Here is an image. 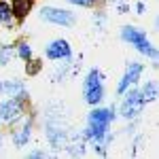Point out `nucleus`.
Segmentation results:
<instances>
[{"instance_id": "1", "label": "nucleus", "mask_w": 159, "mask_h": 159, "mask_svg": "<svg viewBox=\"0 0 159 159\" xmlns=\"http://www.w3.org/2000/svg\"><path fill=\"white\" fill-rule=\"evenodd\" d=\"M112 121V112L108 108H96L89 115V125H87V136L100 140L102 136H106Z\"/></svg>"}, {"instance_id": "2", "label": "nucleus", "mask_w": 159, "mask_h": 159, "mask_svg": "<svg viewBox=\"0 0 159 159\" xmlns=\"http://www.w3.org/2000/svg\"><path fill=\"white\" fill-rule=\"evenodd\" d=\"M121 36H123V40H127L129 45H134V47L140 51V53L155 57V49L151 47V43H148L147 34H144L142 30H138V28H132V25H125V28H123V32H121Z\"/></svg>"}, {"instance_id": "3", "label": "nucleus", "mask_w": 159, "mask_h": 159, "mask_svg": "<svg viewBox=\"0 0 159 159\" xmlns=\"http://www.w3.org/2000/svg\"><path fill=\"white\" fill-rule=\"evenodd\" d=\"M83 89H85V100L89 102V104H98L100 100H102V96H104V87H102V76H100V72L96 70V68L89 70Z\"/></svg>"}, {"instance_id": "4", "label": "nucleus", "mask_w": 159, "mask_h": 159, "mask_svg": "<svg viewBox=\"0 0 159 159\" xmlns=\"http://www.w3.org/2000/svg\"><path fill=\"white\" fill-rule=\"evenodd\" d=\"M142 104H144L142 93H138V91H129L127 98H125V102H123V106H121L123 117H136V115L140 112V108H142Z\"/></svg>"}, {"instance_id": "5", "label": "nucleus", "mask_w": 159, "mask_h": 159, "mask_svg": "<svg viewBox=\"0 0 159 159\" xmlns=\"http://www.w3.org/2000/svg\"><path fill=\"white\" fill-rule=\"evenodd\" d=\"M43 19L47 21H53V24H60V25H70L74 21V17L68 11H60V9H53V7H47L43 9Z\"/></svg>"}, {"instance_id": "6", "label": "nucleus", "mask_w": 159, "mask_h": 159, "mask_svg": "<svg viewBox=\"0 0 159 159\" xmlns=\"http://www.w3.org/2000/svg\"><path fill=\"white\" fill-rule=\"evenodd\" d=\"M47 57L49 60H66V57H70V45L66 40H53L47 47Z\"/></svg>"}, {"instance_id": "7", "label": "nucleus", "mask_w": 159, "mask_h": 159, "mask_svg": "<svg viewBox=\"0 0 159 159\" xmlns=\"http://www.w3.org/2000/svg\"><path fill=\"white\" fill-rule=\"evenodd\" d=\"M140 74H142V66H140V64H129L127 70H125V74H123L121 83H119V93H123L129 85H134L136 81L140 79Z\"/></svg>"}, {"instance_id": "8", "label": "nucleus", "mask_w": 159, "mask_h": 159, "mask_svg": "<svg viewBox=\"0 0 159 159\" xmlns=\"http://www.w3.org/2000/svg\"><path fill=\"white\" fill-rule=\"evenodd\" d=\"M19 115H21V106H19L17 100H9V102L0 104V119L2 121H13Z\"/></svg>"}, {"instance_id": "9", "label": "nucleus", "mask_w": 159, "mask_h": 159, "mask_svg": "<svg viewBox=\"0 0 159 159\" xmlns=\"http://www.w3.org/2000/svg\"><path fill=\"white\" fill-rule=\"evenodd\" d=\"M30 7H32V2H30V0H13V13H15L19 19L28 15Z\"/></svg>"}, {"instance_id": "10", "label": "nucleus", "mask_w": 159, "mask_h": 159, "mask_svg": "<svg viewBox=\"0 0 159 159\" xmlns=\"http://www.w3.org/2000/svg\"><path fill=\"white\" fill-rule=\"evenodd\" d=\"M11 19H13L11 7L7 2H0V24H11Z\"/></svg>"}, {"instance_id": "11", "label": "nucleus", "mask_w": 159, "mask_h": 159, "mask_svg": "<svg viewBox=\"0 0 159 159\" xmlns=\"http://www.w3.org/2000/svg\"><path fill=\"white\" fill-rule=\"evenodd\" d=\"M142 98H144V102H147V100H155V98H157V87H155V83H148V85L144 87Z\"/></svg>"}, {"instance_id": "12", "label": "nucleus", "mask_w": 159, "mask_h": 159, "mask_svg": "<svg viewBox=\"0 0 159 159\" xmlns=\"http://www.w3.org/2000/svg\"><path fill=\"white\" fill-rule=\"evenodd\" d=\"M19 55L24 57V60H30V55H32V49H30V45H19Z\"/></svg>"}, {"instance_id": "13", "label": "nucleus", "mask_w": 159, "mask_h": 159, "mask_svg": "<svg viewBox=\"0 0 159 159\" xmlns=\"http://www.w3.org/2000/svg\"><path fill=\"white\" fill-rule=\"evenodd\" d=\"M28 136H30V127H24V129H21V134L15 136V142H17V144H24V140L28 138Z\"/></svg>"}, {"instance_id": "14", "label": "nucleus", "mask_w": 159, "mask_h": 159, "mask_svg": "<svg viewBox=\"0 0 159 159\" xmlns=\"http://www.w3.org/2000/svg\"><path fill=\"white\" fill-rule=\"evenodd\" d=\"M72 4H83V7H89V4H93V0H70Z\"/></svg>"}, {"instance_id": "15", "label": "nucleus", "mask_w": 159, "mask_h": 159, "mask_svg": "<svg viewBox=\"0 0 159 159\" xmlns=\"http://www.w3.org/2000/svg\"><path fill=\"white\" fill-rule=\"evenodd\" d=\"M38 68H40V64L36 61V64H32V66L28 68V72H30V74H34V72H38Z\"/></svg>"}]
</instances>
